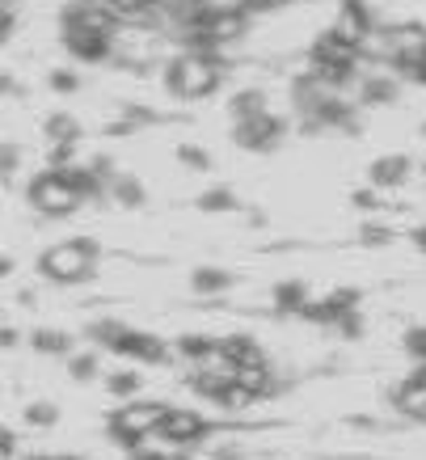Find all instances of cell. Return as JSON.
Segmentation results:
<instances>
[{
	"instance_id": "6da1fadb",
	"label": "cell",
	"mask_w": 426,
	"mask_h": 460,
	"mask_svg": "<svg viewBox=\"0 0 426 460\" xmlns=\"http://www.w3.org/2000/svg\"><path fill=\"white\" fill-rule=\"evenodd\" d=\"M165 81L178 98H207L220 84V64L207 51H182V56L169 59Z\"/></svg>"
},
{
	"instance_id": "7a4b0ae2",
	"label": "cell",
	"mask_w": 426,
	"mask_h": 460,
	"mask_svg": "<svg viewBox=\"0 0 426 460\" xmlns=\"http://www.w3.org/2000/svg\"><path fill=\"white\" fill-rule=\"evenodd\" d=\"M42 275L56 283H81L93 275L97 266V250L93 241H64V245H51V250L42 253Z\"/></svg>"
},
{
	"instance_id": "3957f363",
	"label": "cell",
	"mask_w": 426,
	"mask_h": 460,
	"mask_svg": "<svg viewBox=\"0 0 426 460\" xmlns=\"http://www.w3.org/2000/svg\"><path fill=\"white\" fill-rule=\"evenodd\" d=\"M81 186L72 181V173H59V169H47L30 181V203L42 216H68V211L81 208Z\"/></svg>"
},
{
	"instance_id": "277c9868",
	"label": "cell",
	"mask_w": 426,
	"mask_h": 460,
	"mask_svg": "<svg viewBox=\"0 0 426 460\" xmlns=\"http://www.w3.org/2000/svg\"><path fill=\"white\" fill-rule=\"evenodd\" d=\"M169 419V405L161 402H131L127 410H119L111 422V435L127 447H139L152 431H161V422Z\"/></svg>"
},
{
	"instance_id": "5b68a950",
	"label": "cell",
	"mask_w": 426,
	"mask_h": 460,
	"mask_svg": "<svg viewBox=\"0 0 426 460\" xmlns=\"http://www.w3.org/2000/svg\"><path fill=\"white\" fill-rule=\"evenodd\" d=\"M330 34L338 42H346L351 51H359V47L371 39V13H368V4L346 0L342 9H338V17H333V30H330Z\"/></svg>"
},
{
	"instance_id": "8992f818",
	"label": "cell",
	"mask_w": 426,
	"mask_h": 460,
	"mask_svg": "<svg viewBox=\"0 0 426 460\" xmlns=\"http://www.w3.org/2000/svg\"><path fill=\"white\" fill-rule=\"evenodd\" d=\"M64 47H68L76 59H84V64H97V59L114 56V39H111V34L84 30V26H76V22H64Z\"/></svg>"
},
{
	"instance_id": "52a82bcc",
	"label": "cell",
	"mask_w": 426,
	"mask_h": 460,
	"mask_svg": "<svg viewBox=\"0 0 426 460\" xmlns=\"http://www.w3.org/2000/svg\"><path fill=\"white\" fill-rule=\"evenodd\" d=\"M233 136H236V144H245V148H258V153H266V148H275V144H279V123L271 119V111H266V114H253V119H236Z\"/></svg>"
},
{
	"instance_id": "ba28073f",
	"label": "cell",
	"mask_w": 426,
	"mask_h": 460,
	"mask_svg": "<svg viewBox=\"0 0 426 460\" xmlns=\"http://www.w3.org/2000/svg\"><path fill=\"white\" fill-rule=\"evenodd\" d=\"M161 435H165L169 444H178V447H186V444H199L207 435V422L194 414V410H169V419L161 422Z\"/></svg>"
},
{
	"instance_id": "9c48e42d",
	"label": "cell",
	"mask_w": 426,
	"mask_h": 460,
	"mask_svg": "<svg viewBox=\"0 0 426 460\" xmlns=\"http://www.w3.org/2000/svg\"><path fill=\"white\" fill-rule=\"evenodd\" d=\"M397 410L405 414V419H418V422H426V372H418V376H410L405 385L397 389Z\"/></svg>"
},
{
	"instance_id": "30bf717a",
	"label": "cell",
	"mask_w": 426,
	"mask_h": 460,
	"mask_svg": "<svg viewBox=\"0 0 426 460\" xmlns=\"http://www.w3.org/2000/svg\"><path fill=\"white\" fill-rule=\"evenodd\" d=\"M119 350H123V355H136V359H148V363H165V355H169L165 342H156V338H148V334H136V330H127Z\"/></svg>"
},
{
	"instance_id": "8fae6325",
	"label": "cell",
	"mask_w": 426,
	"mask_h": 460,
	"mask_svg": "<svg viewBox=\"0 0 426 460\" xmlns=\"http://www.w3.org/2000/svg\"><path fill=\"white\" fill-rule=\"evenodd\" d=\"M410 178V161L405 156H385V161H376L371 165V181L380 186V190H388V186H397V181Z\"/></svg>"
},
{
	"instance_id": "7c38bea8",
	"label": "cell",
	"mask_w": 426,
	"mask_h": 460,
	"mask_svg": "<svg viewBox=\"0 0 426 460\" xmlns=\"http://www.w3.org/2000/svg\"><path fill=\"white\" fill-rule=\"evenodd\" d=\"M236 385L249 389L253 397H266L271 393V363H241L236 367Z\"/></svg>"
},
{
	"instance_id": "4fadbf2b",
	"label": "cell",
	"mask_w": 426,
	"mask_h": 460,
	"mask_svg": "<svg viewBox=\"0 0 426 460\" xmlns=\"http://www.w3.org/2000/svg\"><path fill=\"white\" fill-rule=\"evenodd\" d=\"M47 136H51L56 144H76L81 127H76V119H72V114H51V119H47Z\"/></svg>"
},
{
	"instance_id": "5bb4252c",
	"label": "cell",
	"mask_w": 426,
	"mask_h": 460,
	"mask_svg": "<svg viewBox=\"0 0 426 460\" xmlns=\"http://www.w3.org/2000/svg\"><path fill=\"white\" fill-rule=\"evenodd\" d=\"M30 342L39 350H47V355H68V334H56V330H34Z\"/></svg>"
},
{
	"instance_id": "9a60e30c",
	"label": "cell",
	"mask_w": 426,
	"mask_h": 460,
	"mask_svg": "<svg viewBox=\"0 0 426 460\" xmlns=\"http://www.w3.org/2000/svg\"><path fill=\"white\" fill-rule=\"evenodd\" d=\"M111 190H114V199H119L123 208H136L139 199H144V186H139V181H131V178H119Z\"/></svg>"
},
{
	"instance_id": "2e32d148",
	"label": "cell",
	"mask_w": 426,
	"mask_h": 460,
	"mask_svg": "<svg viewBox=\"0 0 426 460\" xmlns=\"http://www.w3.org/2000/svg\"><path fill=\"white\" fill-rule=\"evenodd\" d=\"M393 93H397V84L385 81V76H376V81L363 84V102H393Z\"/></svg>"
},
{
	"instance_id": "e0dca14e",
	"label": "cell",
	"mask_w": 426,
	"mask_h": 460,
	"mask_svg": "<svg viewBox=\"0 0 426 460\" xmlns=\"http://www.w3.org/2000/svg\"><path fill=\"white\" fill-rule=\"evenodd\" d=\"M249 402H258V397H253L249 389H241V385H228V389L220 393V405H224V410H245Z\"/></svg>"
},
{
	"instance_id": "ac0fdd59",
	"label": "cell",
	"mask_w": 426,
	"mask_h": 460,
	"mask_svg": "<svg viewBox=\"0 0 426 460\" xmlns=\"http://www.w3.org/2000/svg\"><path fill=\"white\" fill-rule=\"evenodd\" d=\"M119 17H131V13H148V9H156V0H106Z\"/></svg>"
},
{
	"instance_id": "d6986e66",
	"label": "cell",
	"mask_w": 426,
	"mask_h": 460,
	"mask_svg": "<svg viewBox=\"0 0 426 460\" xmlns=\"http://www.w3.org/2000/svg\"><path fill=\"white\" fill-rule=\"evenodd\" d=\"M194 288H199V292H220V288H228V275H220V270H199V275H194Z\"/></svg>"
},
{
	"instance_id": "ffe728a7",
	"label": "cell",
	"mask_w": 426,
	"mask_h": 460,
	"mask_svg": "<svg viewBox=\"0 0 426 460\" xmlns=\"http://www.w3.org/2000/svg\"><path fill=\"white\" fill-rule=\"evenodd\" d=\"M26 419L34 422V427H51V422H56V405H47V402L26 405Z\"/></svg>"
},
{
	"instance_id": "44dd1931",
	"label": "cell",
	"mask_w": 426,
	"mask_h": 460,
	"mask_svg": "<svg viewBox=\"0 0 426 460\" xmlns=\"http://www.w3.org/2000/svg\"><path fill=\"white\" fill-rule=\"evenodd\" d=\"M111 393H119V397L139 393V376H136V372H119V376H111Z\"/></svg>"
},
{
	"instance_id": "7402d4cb",
	"label": "cell",
	"mask_w": 426,
	"mask_h": 460,
	"mask_svg": "<svg viewBox=\"0 0 426 460\" xmlns=\"http://www.w3.org/2000/svg\"><path fill=\"white\" fill-rule=\"evenodd\" d=\"M405 347H410L413 355H418V359L426 363V325H422V330H413V334L405 338Z\"/></svg>"
},
{
	"instance_id": "603a6c76",
	"label": "cell",
	"mask_w": 426,
	"mask_h": 460,
	"mask_svg": "<svg viewBox=\"0 0 426 460\" xmlns=\"http://www.w3.org/2000/svg\"><path fill=\"white\" fill-rule=\"evenodd\" d=\"M51 84H56V93H72V89H76V76H72V72H51Z\"/></svg>"
},
{
	"instance_id": "cb8c5ba5",
	"label": "cell",
	"mask_w": 426,
	"mask_h": 460,
	"mask_svg": "<svg viewBox=\"0 0 426 460\" xmlns=\"http://www.w3.org/2000/svg\"><path fill=\"white\" fill-rule=\"evenodd\" d=\"M203 208H211V211L233 208V195H228V190H216V195H207V199H203Z\"/></svg>"
},
{
	"instance_id": "d4e9b609",
	"label": "cell",
	"mask_w": 426,
	"mask_h": 460,
	"mask_svg": "<svg viewBox=\"0 0 426 460\" xmlns=\"http://www.w3.org/2000/svg\"><path fill=\"white\" fill-rule=\"evenodd\" d=\"M182 161L191 169H207V153H199V148H182Z\"/></svg>"
},
{
	"instance_id": "484cf974",
	"label": "cell",
	"mask_w": 426,
	"mask_h": 460,
	"mask_svg": "<svg viewBox=\"0 0 426 460\" xmlns=\"http://www.w3.org/2000/svg\"><path fill=\"white\" fill-rule=\"evenodd\" d=\"M72 376H93V355H81V359L72 363Z\"/></svg>"
},
{
	"instance_id": "4316f807",
	"label": "cell",
	"mask_w": 426,
	"mask_h": 460,
	"mask_svg": "<svg viewBox=\"0 0 426 460\" xmlns=\"http://www.w3.org/2000/svg\"><path fill=\"white\" fill-rule=\"evenodd\" d=\"M199 460H233V456H224V452H211V456H199Z\"/></svg>"
},
{
	"instance_id": "83f0119b",
	"label": "cell",
	"mask_w": 426,
	"mask_h": 460,
	"mask_svg": "<svg viewBox=\"0 0 426 460\" xmlns=\"http://www.w3.org/2000/svg\"><path fill=\"white\" fill-rule=\"evenodd\" d=\"M418 245H422V253H426V224H422V233H418Z\"/></svg>"
},
{
	"instance_id": "f1b7e54d",
	"label": "cell",
	"mask_w": 426,
	"mask_h": 460,
	"mask_svg": "<svg viewBox=\"0 0 426 460\" xmlns=\"http://www.w3.org/2000/svg\"><path fill=\"white\" fill-rule=\"evenodd\" d=\"M418 81H422V84H426V59H422V68H418Z\"/></svg>"
},
{
	"instance_id": "f546056e",
	"label": "cell",
	"mask_w": 426,
	"mask_h": 460,
	"mask_svg": "<svg viewBox=\"0 0 426 460\" xmlns=\"http://www.w3.org/2000/svg\"><path fill=\"white\" fill-rule=\"evenodd\" d=\"M59 460H84V456H59Z\"/></svg>"
},
{
	"instance_id": "4dcf8cb0",
	"label": "cell",
	"mask_w": 426,
	"mask_h": 460,
	"mask_svg": "<svg viewBox=\"0 0 426 460\" xmlns=\"http://www.w3.org/2000/svg\"><path fill=\"white\" fill-rule=\"evenodd\" d=\"M30 460H47V456H30Z\"/></svg>"
}]
</instances>
